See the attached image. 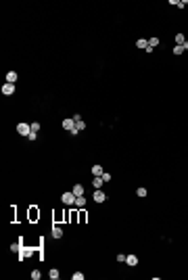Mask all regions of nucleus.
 Listing matches in <instances>:
<instances>
[{
  "label": "nucleus",
  "instance_id": "1",
  "mask_svg": "<svg viewBox=\"0 0 188 280\" xmlns=\"http://www.w3.org/2000/svg\"><path fill=\"white\" fill-rule=\"evenodd\" d=\"M75 199H77V196L73 194V190H71V192H63V194H61L63 205H71V207H73V205H75Z\"/></svg>",
  "mask_w": 188,
  "mask_h": 280
},
{
  "label": "nucleus",
  "instance_id": "2",
  "mask_svg": "<svg viewBox=\"0 0 188 280\" xmlns=\"http://www.w3.org/2000/svg\"><path fill=\"white\" fill-rule=\"evenodd\" d=\"M17 132L21 134V136H29L32 134V123H17Z\"/></svg>",
  "mask_w": 188,
  "mask_h": 280
},
{
  "label": "nucleus",
  "instance_id": "3",
  "mask_svg": "<svg viewBox=\"0 0 188 280\" xmlns=\"http://www.w3.org/2000/svg\"><path fill=\"white\" fill-rule=\"evenodd\" d=\"M92 199H94V203H105L109 196H107V194H105L100 188H96V190H94V194H92Z\"/></svg>",
  "mask_w": 188,
  "mask_h": 280
},
{
  "label": "nucleus",
  "instance_id": "4",
  "mask_svg": "<svg viewBox=\"0 0 188 280\" xmlns=\"http://www.w3.org/2000/svg\"><path fill=\"white\" fill-rule=\"evenodd\" d=\"M2 94H4V96H11V94H15V84H11V82H4V84H2Z\"/></svg>",
  "mask_w": 188,
  "mask_h": 280
},
{
  "label": "nucleus",
  "instance_id": "5",
  "mask_svg": "<svg viewBox=\"0 0 188 280\" xmlns=\"http://www.w3.org/2000/svg\"><path fill=\"white\" fill-rule=\"evenodd\" d=\"M63 128H65L67 132H71V130L75 128V119H73V117H67V119H63Z\"/></svg>",
  "mask_w": 188,
  "mask_h": 280
},
{
  "label": "nucleus",
  "instance_id": "6",
  "mask_svg": "<svg viewBox=\"0 0 188 280\" xmlns=\"http://www.w3.org/2000/svg\"><path fill=\"white\" fill-rule=\"evenodd\" d=\"M126 263L132 266V268H136V266H138V257H136V255H128V257H126Z\"/></svg>",
  "mask_w": 188,
  "mask_h": 280
},
{
  "label": "nucleus",
  "instance_id": "7",
  "mask_svg": "<svg viewBox=\"0 0 188 280\" xmlns=\"http://www.w3.org/2000/svg\"><path fill=\"white\" fill-rule=\"evenodd\" d=\"M102 184H105L102 176H94V178H92V186L94 188H102Z\"/></svg>",
  "mask_w": 188,
  "mask_h": 280
},
{
  "label": "nucleus",
  "instance_id": "8",
  "mask_svg": "<svg viewBox=\"0 0 188 280\" xmlns=\"http://www.w3.org/2000/svg\"><path fill=\"white\" fill-rule=\"evenodd\" d=\"M52 238H63V228L61 226H52Z\"/></svg>",
  "mask_w": 188,
  "mask_h": 280
},
{
  "label": "nucleus",
  "instance_id": "9",
  "mask_svg": "<svg viewBox=\"0 0 188 280\" xmlns=\"http://www.w3.org/2000/svg\"><path fill=\"white\" fill-rule=\"evenodd\" d=\"M71 190H73V194H75V196H84V186H82V184H75Z\"/></svg>",
  "mask_w": 188,
  "mask_h": 280
},
{
  "label": "nucleus",
  "instance_id": "10",
  "mask_svg": "<svg viewBox=\"0 0 188 280\" xmlns=\"http://www.w3.org/2000/svg\"><path fill=\"white\" fill-rule=\"evenodd\" d=\"M73 207H75V209H82V207H86V199H84V196H77Z\"/></svg>",
  "mask_w": 188,
  "mask_h": 280
},
{
  "label": "nucleus",
  "instance_id": "11",
  "mask_svg": "<svg viewBox=\"0 0 188 280\" xmlns=\"http://www.w3.org/2000/svg\"><path fill=\"white\" fill-rule=\"evenodd\" d=\"M90 172H92L94 176H102V174H105V169H102V165H92V169H90Z\"/></svg>",
  "mask_w": 188,
  "mask_h": 280
},
{
  "label": "nucleus",
  "instance_id": "12",
  "mask_svg": "<svg viewBox=\"0 0 188 280\" xmlns=\"http://www.w3.org/2000/svg\"><path fill=\"white\" fill-rule=\"evenodd\" d=\"M186 42V36L184 34H176V46H182Z\"/></svg>",
  "mask_w": 188,
  "mask_h": 280
},
{
  "label": "nucleus",
  "instance_id": "13",
  "mask_svg": "<svg viewBox=\"0 0 188 280\" xmlns=\"http://www.w3.org/2000/svg\"><path fill=\"white\" fill-rule=\"evenodd\" d=\"M6 82L15 84V82H17V71H8V73H6Z\"/></svg>",
  "mask_w": 188,
  "mask_h": 280
},
{
  "label": "nucleus",
  "instance_id": "14",
  "mask_svg": "<svg viewBox=\"0 0 188 280\" xmlns=\"http://www.w3.org/2000/svg\"><path fill=\"white\" fill-rule=\"evenodd\" d=\"M136 46H138V48H144V50H146V48H148V40H144V38H138V40H136Z\"/></svg>",
  "mask_w": 188,
  "mask_h": 280
},
{
  "label": "nucleus",
  "instance_id": "15",
  "mask_svg": "<svg viewBox=\"0 0 188 280\" xmlns=\"http://www.w3.org/2000/svg\"><path fill=\"white\" fill-rule=\"evenodd\" d=\"M48 276H50V280H59V276H61V272H59L56 268H52V270L48 272Z\"/></svg>",
  "mask_w": 188,
  "mask_h": 280
},
{
  "label": "nucleus",
  "instance_id": "16",
  "mask_svg": "<svg viewBox=\"0 0 188 280\" xmlns=\"http://www.w3.org/2000/svg\"><path fill=\"white\" fill-rule=\"evenodd\" d=\"M148 46H150V48L159 46V38H157V36H155V38H148Z\"/></svg>",
  "mask_w": 188,
  "mask_h": 280
},
{
  "label": "nucleus",
  "instance_id": "17",
  "mask_svg": "<svg viewBox=\"0 0 188 280\" xmlns=\"http://www.w3.org/2000/svg\"><path fill=\"white\" fill-rule=\"evenodd\" d=\"M11 251H13V253H19V251H21V242H13V245H11Z\"/></svg>",
  "mask_w": 188,
  "mask_h": 280
},
{
  "label": "nucleus",
  "instance_id": "18",
  "mask_svg": "<svg viewBox=\"0 0 188 280\" xmlns=\"http://www.w3.org/2000/svg\"><path fill=\"white\" fill-rule=\"evenodd\" d=\"M136 194H138V196H146V194H148V190H146L144 186H140L138 190H136Z\"/></svg>",
  "mask_w": 188,
  "mask_h": 280
},
{
  "label": "nucleus",
  "instance_id": "19",
  "mask_svg": "<svg viewBox=\"0 0 188 280\" xmlns=\"http://www.w3.org/2000/svg\"><path fill=\"white\" fill-rule=\"evenodd\" d=\"M75 128H77V132H82V130H86V123H84V121H77Z\"/></svg>",
  "mask_w": 188,
  "mask_h": 280
},
{
  "label": "nucleus",
  "instance_id": "20",
  "mask_svg": "<svg viewBox=\"0 0 188 280\" xmlns=\"http://www.w3.org/2000/svg\"><path fill=\"white\" fill-rule=\"evenodd\" d=\"M182 52H184V48H182V46H176V48H174V54H176V56H180Z\"/></svg>",
  "mask_w": 188,
  "mask_h": 280
},
{
  "label": "nucleus",
  "instance_id": "21",
  "mask_svg": "<svg viewBox=\"0 0 188 280\" xmlns=\"http://www.w3.org/2000/svg\"><path fill=\"white\" fill-rule=\"evenodd\" d=\"M32 132H40V123H38V121L32 123Z\"/></svg>",
  "mask_w": 188,
  "mask_h": 280
},
{
  "label": "nucleus",
  "instance_id": "22",
  "mask_svg": "<svg viewBox=\"0 0 188 280\" xmlns=\"http://www.w3.org/2000/svg\"><path fill=\"white\" fill-rule=\"evenodd\" d=\"M126 257H128V255H123V253H119V255H117V257H115V259H117V261H119V263H123V261H126Z\"/></svg>",
  "mask_w": 188,
  "mask_h": 280
},
{
  "label": "nucleus",
  "instance_id": "23",
  "mask_svg": "<svg viewBox=\"0 0 188 280\" xmlns=\"http://www.w3.org/2000/svg\"><path fill=\"white\" fill-rule=\"evenodd\" d=\"M40 276H42V274H40L38 270H34V272H32V278H34V280H40Z\"/></svg>",
  "mask_w": 188,
  "mask_h": 280
},
{
  "label": "nucleus",
  "instance_id": "24",
  "mask_svg": "<svg viewBox=\"0 0 188 280\" xmlns=\"http://www.w3.org/2000/svg\"><path fill=\"white\" fill-rule=\"evenodd\" d=\"M73 280H84V274H82V272H75V274H73Z\"/></svg>",
  "mask_w": 188,
  "mask_h": 280
},
{
  "label": "nucleus",
  "instance_id": "25",
  "mask_svg": "<svg viewBox=\"0 0 188 280\" xmlns=\"http://www.w3.org/2000/svg\"><path fill=\"white\" fill-rule=\"evenodd\" d=\"M111 178H113V176H111V174H107V172H105V174H102V180H105V182H111Z\"/></svg>",
  "mask_w": 188,
  "mask_h": 280
},
{
  "label": "nucleus",
  "instance_id": "26",
  "mask_svg": "<svg viewBox=\"0 0 188 280\" xmlns=\"http://www.w3.org/2000/svg\"><path fill=\"white\" fill-rule=\"evenodd\" d=\"M36 138H38V132H32V134L27 136V140H36Z\"/></svg>",
  "mask_w": 188,
  "mask_h": 280
},
{
  "label": "nucleus",
  "instance_id": "27",
  "mask_svg": "<svg viewBox=\"0 0 188 280\" xmlns=\"http://www.w3.org/2000/svg\"><path fill=\"white\" fill-rule=\"evenodd\" d=\"M29 215H32V220H36V218H38V215H40V213H38V211H36V209H32V213H29Z\"/></svg>",
  "mask_w": 188,
  "mask_h": 280
},
{
  "label": "nucleus",
  "instance_id": "28",
  "mask_svg": "<svg viewBox=\"0 0 188 280\" xmlns=\"http://www.w3.org/2000/svg\"><path fill=\"white\" fill-rule=\"evenodd\" d=\"M186 4H188L186 0H180V2H178V8H184V6H186Z\"/></svg>",
  "mask_w": 188,
  "mask_h": 280
},
{
  "label": "nucleus",
  "instance_id": "29",
  "mask_svg": "<svg viewBox=\"0 0 188 280\" xmlns=\"http://www.w3.org/2000/svg\"><path fill=\"white\" fill-rule=\"evenodd\" d=\"M182 48H184V50H188V40L184 42V44H182Z\"/></svg>",
  "mask_w": 188,
  "mask_h": 280
}]
</instances>
